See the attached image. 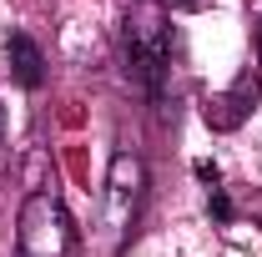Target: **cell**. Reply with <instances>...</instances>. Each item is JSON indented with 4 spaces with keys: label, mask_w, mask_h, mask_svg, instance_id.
<instances>
[{
    "label": "cell",
    "mask_w": 262,
    "mask_h": 257,
    "mask_svg": "<svg viewBox=\"0 0 262 257\" xmlns=\"http://www.w3.org/2000/svg\"><path fill=\"white\" fill-rule=\"evenodd\" d=\"M121 46H126V76L141 86V91H162L166 71H171V51H177V35L166 26L162 0H141L126 10V31H121Z\"/></svg>",
    "instance_id": "6da1fadb"
},
{
    "label": "cell",
    "mask_w": 262,
    "mask_h": 257,
    "mask_svg": "<svg viewBox=\"0 0 262 257\" xmlns=\"http://www.w3.org/2000/svg\"><path fill=\"white\" fill-rule=\"evenodd\" d=\"M76 247V222L56 192H35L20 207L15 227V257H71Z\"/></svg>",
    "instance_id": "7a4b0ae2"
},
{
    "label": "cell",
    "mask_w": 262,
    "mask_h": 257,
    "mask_svg": "<svg viewBox=\"0 0 262 257\" xmlns=\"http://www.w3.org/2000/svg\"><path fill=\"white\" fill-rule=\"evenodd\" d=\"M141 192H146V166L131 157V152H116L111 161V177H106V212H101V227H106V242L121 247V237L136 222V207H141Z\"/></svg>",
    "instance_id": "3957f363"
},
{
    "label": "cell",
    "mask_w": 262,
    "mask_h": 257,
    "mask_svg": "<svg viewBox=\"0 0 262 257\" xmlns=\"http://www.w3.org/2000/svg\"><path fill=\"white\" fill-rule=\"evenodd\" d=\"M257 96H262V76H257V71H242L227 91L207 96V106H202V121H207L212 131H237L247 116H252Z\"/></svg>",
    "instance_id": "277c9868"
},
{
    "label": "cell",
    "mask_w": 262,
    "mask_h": 257,
    "mask_svg": "<svg viewBox=\"0 0 262 257\" xmlns=\"http://www.w3.org/2000/svg\"><path fill=\"white\" fill-rule=\"evenodd\" d=\"M5 66H10V76H15L26 91H40V81H46V61H40V46H35L26 31L5 35Z\"/></svg>",
    "instance_id": "5b68a950"
},
{
    "label": "cell",
    "mask_w": 262,
    "mask_h": 257,
    "mask_svg": "<svg viewBox=\"0 0 262 257\" xmlns=\"http://www.w3.org/2000/svg\"><path fill=\"white\" fill-rule=\"evenodd\" d=\"M207 207H212V217H217V222H227V217H232V202H227L222 187H212V202H207Z\"/></svg>",
    "instance_id": "8992f818"
},
{
    "label": "cell",
    "mask_w": 262,
    "mask_h": 257,
    "mask_svg": "<svg viewBox=\"0 0 262 257\" xmlns=\"http://www.w3.org/2000/svg\"><path fill=\"white\" fill-rule=\"evenodd\" d=\"M162 5H171V10H202L207 0H162Z\"/></svg>",
    "instance_id": "52a82bcc"
},
{
    "label": "cell",
    "mask_w": 262,
    "mask_h": 257,
    "mask_svg": "<svg viewBox=\"0 0 262 257\" xmlns=\"http://www.w3.org/2000/svg\"><path fill=\"white\" fill-rule=\"evenodd\" d=\"M252 40H257V61H262V15H257V31H252Z\"/></svg>",
    "instance_id": "ba28073f"
},
{
    "label": "cell",
    "mask_w": 262,
    "mask_h": 257,
    "mask_svg": "<svg viewBox=\"0 0 262 257\" xmlns=\"http://www.w3.org/2000/svg\"><path fill=\"white\" fill-rule=\"evenodd\" d=\"M0 136H5V106H0Z\"/></svg>",
    "instance_id": "9c48e42d"
}]
</instances>
